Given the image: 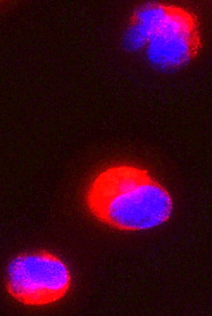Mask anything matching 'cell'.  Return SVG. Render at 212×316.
<instances>
[{"label": "cell", "mask_w": 212, "mask_h": 316, "mask_svg": "<svg viewBox=\"0 0 212 316\" xmlns=\"http://www.w3.org/2000/svg\"><path fill=\"white\" fill-rule=\"evenodd\" d=\"M166 10L157 6H150L140 10L134 23L128 30L125 37L126 46L138 49L146 44L164 18Z\"/></svg>", "instance_id": "cell-4"}, {"label": "cell", "mask_w": 212, "mask_h": 316, "mask_svg": "<svg viewBox=\"0 0 212 316\" xmlns=\"http://www.w3.org/2000/svg\"><path fill=\"white\" fill-rule=\"evenodd\" d=\"M85 203L100 222L121 231L150 229L167 221L173 203L168 191L145 169L120 165L99 173L88 187Z\"/></svg>", "instance_id": "cell-1"}, {"label": "cell", "mask_w": 212, "mask_h": 316, "mask_svg": "<svg viewBox=\"0 0 212 316\" xmlns=\"http://www.w3.org/2000/svg\"><path fill=\"white\" fill-rule=\"evenodd\" d=\"M71 283L67 265L45 250L18 254L6 269L7 292L18 302L28 306H43L58 301L66 294Z\"/></svg>", "instance_id": "cell-2"}, {"label": "cell", "mask_w": 212, "mask_h": 316, "mask_svg": "<svg viewBox=\"0 0 212 316\" xmlns=\"http://www.w3.org/2000/svg\"><path fill=\"white\" fill-rule=\"evenodd\" d=\"M180 15L167 13L148 42V57L159 67L179 66L191 56L194 29Z\"/></svg>", "instance_id": "cell-3"}]
</instances>
